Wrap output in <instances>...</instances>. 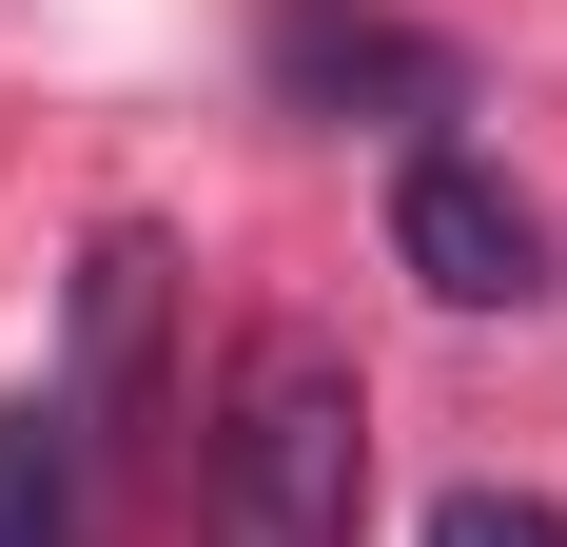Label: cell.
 Instances as JSON below:
<instances>
[{
	"instance_id": "obj_1",
	"label": "cell",
	"mask_w": 567,
	"mask_h": 547,
	"mask_svg": "<svg viewBox=\"0 0 567 547\" xmlns=\"http://www.w3.org/2000/svg\"><path fill=\"white\" fill-rule=\"evenodd\" d=\"M352 508H372V391L333 332L255 313L196 431V547H352Z\"/></svg>"
},
{
	"instance_id": "obj_2",
	"label": "cell",
	"mask_w": 567,
	"mask_h": 547,
	"mask_svg": "<svg viewBox=\"0 0 567 547\" xmlns=\"http://www.w3.org/2000/svg\"><path fill=\"white\" fill-rule=\"evenodd\" d=\"M392 274L431 313H528V293H548V216H528L470 137H411L392 157Z\"/></svg>"
},
{
	"instance_id": "obj_3",
	"label": "cell",
	"mask_w": 567,
	"mask_h": 547,
	"mask_svg": "<svg viewBox=\"0 0 567 547\" xmlns=\"http://www.w3.org/2000/svg\"><path fill=\"white\" fill-rule=\"evenodd\" d=\"M275 99L293 117H470V59L411 40L392 0H275Z\"/></svg>"
},
{
	"instance_id": "obj_4",
	"label": "cell",
	"mask_w": 567,
	"mask_h": 547,
	"mask_svg": "<svg viewBox=\"0 0 567 547\" xmlns=\"http://www.w3.org/2000/svg\"><path fill=\"white\" fill-rule=\"evenodd\" d=\"M157 391V235H99L79 255V391L59 411H137Z\"/></svg>"
},
{
	"instance_id": "obj_5",
	"label": "cell",
	"mask_w": 567,
	"mask_h": 547,
	"mask_svg": "<svg viewBox=\"0 0 567 547\" xmlns=\"http://www.w3.org/2000/svg\"><path fill=\"white\" fill-rule=\"evenodd\" d=\"M0 547H79V411L59 391L0 411Z\"/></svg>"
},
{
	"instance_id": "obj_6",
	"label": "cell",
	"mask_w": 567,
	"mask_h": 547,
	"mask_svg": "<svg viewBox=\"0 0 567 547\" xmlns=\"http://www.w3.org/2000/svg\"><path fill=\"white\" fill-rule=\"evenodd\" d=\"M411 547H567V508H548V489H431Z\"/></svg>"
}]
</instances>
